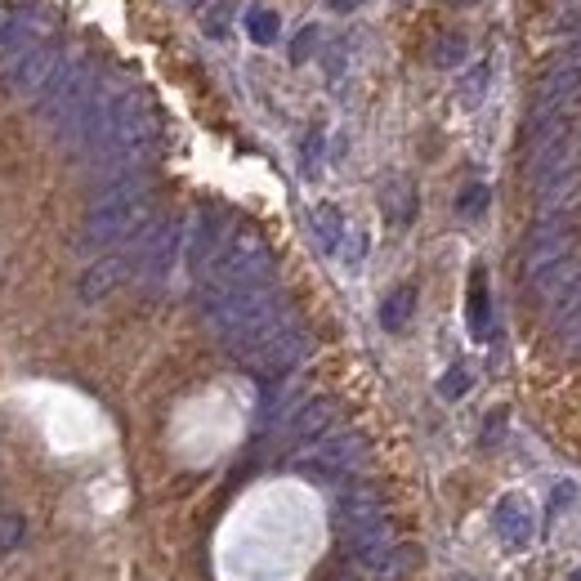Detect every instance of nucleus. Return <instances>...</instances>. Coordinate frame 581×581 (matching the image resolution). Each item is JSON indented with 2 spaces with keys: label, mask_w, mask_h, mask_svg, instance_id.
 <instances>
[{
  "label": "nucleus",
  "mask_w": 581,
  "mask_h": 581,
  "mask_svg": "<svg viewBox=\"0 0 581 581\" xmlns=\"http://www.w3.org/2000/svg\"><path fill=\"white\" fill-rule=\"evenodd\" d=\"M246 31H250V41H256V46H273V41H277V31H282V23H277L273 10L256 5V10L246 14Z\"/></svg>",
  "instance_id": "11"
},
{
  "label": "nucleus",
  "mask_w": 581,
  "mask_h": 581,
  "mask_svg": "<svg viewBox=\"0 0 581 581\" xmlns=\"http://www.w3.org/2000/svg\"><path fill=\"white\" fill-rule=\"evenodd\" d=\"M23 541V519L18 515H0V551H14Z\"/></svg>",
  "instance_id": "15"
},
{
  "label": "nucleus",
  "mask_w": 581,
  "mask_h": 581,
  "mask_svg": "<svg viewBox=\"0 0 581 581\" xmlns=\"http://www.w3.org/2000/svg\"><path fill=\"white\" fill-rule=\"evenodd\" d=\"M224 246V215L220 210H202V220L193 229V246H189V264L193 269H210L215 256Z\"/></svg>",
  "instance_id": "7"
},
{
  "label": "nucleus",
  "mask_w": 581,
  "mask_h": 581,
  "mask_svg": "<svg viewBox=\"0 0 581 581\" xmlns=\"http://www.w3.org/2000/svg\"><path fill=\"white\" fill-rule=\"evenodd\" d=\"M326 5H332L336 14H349V10H358V5H362V0H326Z\"/></svg>",
  "instance_id": "21"
},
{
  "label": "nucleus",
  "mask_w": 581,
  "mask_h": 581,
  "mask_svg": "<svg viewBox=\"0 0 581 581\" xmlns=\"http://www.w3.org/2000/svg\"><path fill=\"white\" fill-rule=\"evenodd\" d=\"M59 27V18L46 10V5H31L23 14H14L0 31V46L5 50H23V46H36V41H50V31Z\"/></svg>",
  "instance_id": "6"
},
{
  "label": "nucleus",
  "mask_w": 581,
  "mask_h": 581,
  "mask_svg": "<svg viewBox=\"0 0 581 581\" xmlns=\"http://www.w3.org/2000/svg\"><path fill=\"white\" fill-rule=\"evenodd\" d=\"M305 349H309L305 332H300L296 322H286L282 332L269 336V340H264L256 353H250L246 362H250V367H256L260 376H282V372H290V367H296V362L305 358Z\"/></svg>",
  "instance_id": "5"
},
{
  "label": "nucleus",
  "mask_w": 581,
  "mask_h": 581,
  "mask_svg": "<svg viewBox=\"0 0 581 581\" xmlns=\"http://www.w3.org/2000/svg\"><path fill=\"white\" fill-rule=\"evenodd\" d=\"M332 416H336V408L326 403V398H313V403H305V408L296 412V421H290V434L309 443V439H318V434H326Z\"/></svg>",
  "instance_id": "9"
},
{
  "label": "nucleus",
  "mask_w": 581,
  "mask_h": 581,
  "mask_svg": "<svg viewBox=\"0 0 581 581\" xmlns=\"http://www.w3.org/2000/svg\"><path fill=\"white\" fill-rule=\"evenodd\" d=\"M465 385H469V380H465V372L456 367V372H448V380H443V393H448V398H456V393H465Z\"/></svg>",
  "instance_id": "19"
},
{
  "label": "nucleus",
  "mask_w": 581,
  "mask_h": 581,
  "mask_svg": "<svg viewBox=\"0 0 581 581\" xmlns=\"http://www.w3.org/2000/svg\"><path fill=\"white\" fill-rule=\"evenodd\" d=\"M448 5H456V10H469V5H479V0H448Z\"/></svg>",
  "instance_id": "23"
},
{
  "label": "nucleus",
  "mask_w": 581,
  "mask_h": 581,
  "mask_svg": "<svg viewBox=\"0 0 581 581\" xmlns=\"http://www.w3.org/2000/svg\"><path fill=\"white\" fill-rule=\"evenodd\" d=\"M149 224V179L143 175H117L107 179V189L99 193L94 210L81 224V250H99V246H117L126 237H134Z\"/></svg>",
  "instance_id": "1"
},
{
  "label": "nucleus",
  "mask_w": 581,
  "mask_h": 581,
  "mask_svg": "<svg viewBox=\"0 0 581 581\" xmlns=\"http://www.w3.org/2000/svg\"><path fill=\"white\" fill-rule=\"evenodd\" d=\"M461 59H465V36H456V31L439 36V46H434V63H439V67H456Z\"/></svg>",
  "instance_id": "13"
},
{
  "label": "nucleus",
  "mask_w": 581,
  "mask_h": 581,
  "mask_svg": "<svg viewBox=\"0 0 581 581\" xmlns=\"http://www.w3.org/2000/svg\"><path fill=\"white\" fill-rule=\"evenodd\" d=\"M412 300H416V296H412V286H398L393 296L385 300V309H380V322L389 326V332H398V326L408 322V313H412Z\"/></svg>",
  "instance_id": "12"
},
{
  "label": "nucleus",
  "mask_w": 581,
  "mask_h": 581,
  "mask_svg": "<svg viewBox=\"0 0 581 581\" xmlns=\"http://www.w3.org/2000/svg\"><path fill=\"white\" fill-rule=\"evenodd\" d=\"M134 273H139V246H126V250H117V256H103L99 264H90V269L81 273L77 296H81L86 305H94V300H103V296H113V290H117L121 282H130Z\"/></svg>",
  "instance_id": "4"
},
{
  "label": "nucleus",
  "mask_w": 581,
  "mask_h": 581,
  "mask_svg": "<svg viewBox=\"0 0 581 581\" xmlns=\"http://www.w3.org/2000/svg\"><path fill=\"white\" fill-rule=\"evenodd\" d=\"M318 157H322V130H309V134H305V166L313 170Z\"/></svg>",
  "instance_id": "17"
},
{
  "label": "nucleus",
  "mask_w": 581,
  "mask_h": 581,
  "mask_svg": "<svg viewBox=\"0 0 581 581\" xmlns=\"http://www.w3.org/2000/svg\"><path fill=\"white\" fill-rule=\"evenodd\" d=\"M469 322H475V332H479V336L488 332V300H483V277H475V286H469Z\"/></svg>",
  "instance_id": "14"
},
{
  "label": "nucleus",
  "mask_w": 581,
  "mask_h": 581,
  "mask_svg": "<svg viewBox=\"0 0 581 581\" xmlns=\"http://www.w3.org/2000/svg\"><path fill=\"white\" fill-rule=\"evenodd\" d=\"M318 41V27H305L300 36H296V46H290V50H296V59H309V46Z\"/></svg>",
  "instance_id": "18"
},
{
  "label": "nucleus",
  "mask_w": 581,
  "mask_h": 581,
  "mask_svg": "<svg viewBox=\"0 0 581 581\" xmlns=\"http://www.w3.org/2000/svg\"><path fill=\"white\" fill-rule=\"evenodd\" d=\"M224 18H229V5H215V10H210L206 31H210V36H220V31H224Z\"/></svg>",
  "instance_id": "20"
},
{
  "label": "nucleus",
  "mask_w": 581,
  "mask_h": 581,
  "mask_svg": "<svg viewBox=\"0 0 581 581\" xmlns=\"http://www.w3.org/2000/svg\"><path fill=\"white\" fill-rule=\"evenodd\" d=\"M313 233H318V242H322L326 250H336V246H340V237H345V220H340V210H336V206H318V210H313Z\"/></svg>",
  "instance_id": "10"
},
{
  "label": "nucleus",
  "mask_w": 581,
  "mask_h": 581,
  "mask_svg": "<svg viewBox=\"0 0 581 581\" xmlns=\"http://www.w3.org/2000/svg\"><path fill=\"white\" fill-rule=\"evenodd\" d=\"M488 72H492V63H479L475 72H469V81H465V99L475 103L479 94H483V81H488Z\"/></svg>",
  "instance_id": "16"
},
{
  "label": "nucleus",
  "mask_w": 581,
  "mask_h": 581,
  "mask_svg": "<svg viewBox=\"0 0 581 581\" xmlns=\"http://www.w3.org/2000/svg\"><path fill=\"white\" fill-rule=\"evenodd\" d=\"M358 465H362V443L353 439V434H340V439L322 443L318 461H313V469H318V475H326V479H345L349 469H358Z\"/></svg>",
  "instance_id": "8"
},
{
  "label": "nucleus",
  "mask_w": 581,
  "mask_h": 581,
  "mask_svg": "<svg viewBox=\"0 0 581 581\" xmlns=\"http://www.w3.org/2000/svg\"><path fill=\"white\" fill-rule=\"evenodd\" d=\"M63 67V54L54 41H36V46H23V50H10L5 59V72H0V86L18 99H36Z\"/></svg>",
  "instance_id": "3"
},
{
  "label": "nucleus",
  "mask_w": 581,
  "mask_h": 581,
  "mask_svg": "<svg viewBox=\"0 0 581 581\" xmlns=\"http://www.w3.org/2000/svg\"><path fill=\"white\" fill-rule=\"evenodd\" d=\"M99 81H103V67H99L94 59L63 63L59 77H54L41 94H36V117L50 121V126H59L63 117H72V113H77V107L99 90Z\"/></svg>",
  "instance_id": "2"
},
{
  "label": "nucleus",
  "mask_w": 581,
  "mask_h": 581,
  "mask_svg": "<svg viewBox=\"0 0 581 581\" xmlns=\"http://www.w3.org/2000/svg\"><path fill=\"white\" fill-rule=\"evenodd\" d=\"M461 206H465V210H475V206H483V189H469V193H465V202H461Z\"/></svg>",
  "instance_id": "22"
}]
</instances>
